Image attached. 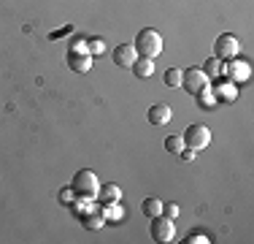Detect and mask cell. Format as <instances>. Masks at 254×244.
Returning a JSON list of instances; mask_svg holds the SVG:
<instances>
[{
    "label": "cell",
    "mask_w": 254,
    "mask_h": 244,
    "mask_svg": "<svg viewBox=\"0 0 254 244\" xmlns=\"http://www.w3.org/2000/svg\"><path fill=\"white\" fill-rule=\"evenodd\" d=\"M81 223L87 225V228H92V231H98L103 223H106V217H100V215H87V217H81Z\"/></svg>",
    "instance_id": "obj_20"
},
{
    "label": "cell",
    "mask_w": 254,
    "mask_h": 244,
    "mask_svg": "<svg viewBox=\"0 0 254 244\" xmlns=\"http://www.w3.org/2000/svg\"><path fill=\"white\" fill-rule=\"evenodd\" d=\"M119 198H122V187L119 185H103L98 195H95V201H100L103 206L106 204H119Z\"/></svg>",
    "instance_id": "obj_10"
},
{
    "label": "cell",
    "mask_w": 254,
    "mask_h": 244,
    "mask_svg": "<svg viewBox=\"0 0 254 244\" xmlns=\"http://www.w3.org/2000/svg\"><path fill=\"white\" fill-rule=\"evenodd\" d=\"M114 65H119V68H130L132 63H135V57H138V52H135V46L132 44H119L117 49H114Z\"/></svg>",
    "instance_id": "obj_8"
},
{
    "label": "cell",
    "mask_w": 254,
    "mask_h": 244,
    "mask_svg": "<svg viewBox=\"0 0 254 244\" xmlns=\"http://www.w3.org/2000/svg\"><path fill=\"white\" fill-rule=\"evenodd\" d=\"M181 76H184V71H179V68H168L165 71V76H162V79H165V87H181Z\"/></svg>",
    "instance_id": "obj_14"
},
{
    "label": "cell",
    "mask_w": 254,
    "mask_h": 244,
    "mask_svg": "<svg viewBox=\"0 0 254 244\" xmlns=\"http://www.w3.org/2000/svg\"><path fill=\"white\" fill-rule=\"evenodd\" d=\"M149 122L152 125H157V127H162V125H168L171 122V117H173V109L168 106V103H154L152 109H149Z\"/></svg>",
    "instance_id": "obj_9"
},
{
    "label": "cell",
    "mask_w": 254,
    "mask_h": 244,
    "mask_svg": "<svg viewBox=\"0 0 254 244\" xmlns=\"http://www.w3.org/2000/svg\"><path fill=\"white\" fill-rule=\"evenodd\" d=\"M241 54V41L235 38V35H219V38L214 41V57H219V60H235Z\"/></svg>",
    "instance_id": "obj_6"
},
{
    "label": "cell",
    "mask_w": 254,
    "mask_h": 244,
    "mask_svg": "<svg viewBox=\"0 0 254 244\" xmlns=\"http://www.w3.org/2000/svg\"><path fill=\"white\" fill-rule=\"evenodd\" d=\"M130 71L135 73L138 79H149L154 73V60H149V57H135V63L130 65Z\"/></svg>",
    "instance_id": "obj_12"
},
{
    "label": "cell",
    "mask_w": 254,
    "mask_h": 244,
    "mask_svg": "<svg viewBox=\"0 0 254 244\" xmlns=\"http://www.w3.org/2000/svg\"><path fill=\"white\" fill-rule=\"evenodd\" d=\"M181 87L187 90L190 95H197L208 87V76L203 73V68H187L184 76H181Z\"/></svg>",
    "instance_id": "obj_7"
},
{
    "label": "cell",
    "mask_w": 254,
    "mask_h": 244,
    "mask_svg": "<svg viewBox=\"0 0 254 244\" xmlns=\"http://www.w3.org/2000/svg\"><path fill=\"white\" fill-rule=\"evenodd\" d=\"M179 155H181V157H184V160H192V157H195V155H197V152H192V149H187V146H184V149H181V152H179Z\"/></svg>",
    "instance_id": "obj_24"
},
{
    "label": "cell",
    "mask_w": 254,
    "mask_h": 244,
    "mask_svg": "<svg viewBox=\"0 0 254 244\" xmlns=\"http://www.w3.org/2000/svg\"><path fill=\"white\" fill-rule=\"evenodd\" d=\"M103 215H106V220L119 223V220L125 217V212H122V206H119V204H106V206H103Z\"/></svg>",
    "instance_id": "obj_15"
},
{
    "label": "cell",
    "mask_w": 254,
    "mask_h": 244,
    "mask_svg": "<svg viewBox=\"0 0 254 244\" xmlns=\"http://www.w3.org/2000/svg\"><path fill=\"white\" fill-rule=\"evenodd\" d=\"M100 190V182H98V174L89 168H81L73 174V182H70V193L76 195L78 201H95V195Z\"/></svg>",
    "instance_id": "obj_1"
},
{
    "label": "cell",
    "mask_w": 254,
    "mask_h": 244,
    "mask_svg": "<svg viewBox=\"0 0 254 244\" xmlns=\"http://www.w3.org/2000/svg\"><path fill=\"white\" fill-rule=\"evenodd\" d=\"M65 63H68V68H70V71H76V73H87L89 68H92V54H89L87 41L76 38L73 44L68 46V54H65Z\"/></svg>",
    "instance_id": "obj_3"
},
{
    "label": "cell",
    "mask_w": 254,
    "mask_h": 244,
    "mask_svg": "<svg viewBox=\"0 0 254 244\" xmlns=\"http://www.w3.org/2000/svg\"><path fill=\"white\" fill-rule=\"evenodd\" d=\"M141 209H143L146 217H157V215H162V201L154 198V195H149V198L141 204Z\"/></svg>",
    "instance_id": "obj_13"
},
{
    "label": "cell",
    "mask_w": 254,
    "mask_h": 244,
    "mask_svg": "<svg viewBox=\"0 0 254 244\" xmlns=\"http://www.w3.org/2000/svg\"><path fill=\"white\" fill-rule=\"evenodd\" d=\"M149 234H152V239H154L157 244H168V242L176 239V225H173V220H171V217L157 215V217H152Z\"/></svg>",
    "instance_id": "obj_4"
},
{
    "label": "cell",
    "mask_w": 254,
    "mask_h": 244,
    "mask_svg": "<svg viewBox=\"0 0 254 244\" xmlns=\"http://www.w3.org/2000/svg\"><path fill=\"white\" fill-rule=\"evenodd\" d=\"M227 76L233 79V82H246V79L252 76L249 63H244V60H235L233 65H227Z\"/></svg>",
    "instance_id": "obj_11"
},
{
    "label": "cell",
    "mask_w": 254,
    "mask_h": 244,
    "mask_svg": "<svg viewBox=\"0 0 254 244\" xmlns=\"http://www.w3.org/2000/svg\"><path fill=\"white\" fill-rule=\"evenodd\" d=\"M165 149L171 152V155H179V152L184 149V138L181 136H168L165 138Z\"/></svg>",
    "instance_id": "obj_18"
},
{
    "label": "cell",
    "mask_w": 254,
    "mask_h": 244,
    "mask_svg": "<svg viewBox=\"0 0 254 244\" xmlns=\"http://www.w3.org/2000/svg\"><path fill=\"white\" fill-rule=\"evenodd\" d=\"M214 95H216V101H233L235 98V84H219V87L214 90Z\"/></svg>",
    "instance_id": "obj_17"
},
{
    "label": "cell",
    "mask_w": 254,
    "mask_h": 244,
    "mask_svg": "<svg viewBox=\"0 0 254 244\" xmlns=\"http://www.w3.org/2000/svg\"><path fill=\"white\" fill-rule=\"evenodd\" d=\"M70 195H73V193H70V187H68V190H63V193H60V201L65 204V201H70Z\"/></svg>",
    "instance_id": "obj_25"
},
{
    "label": "cell",
    "mask_w": 254,
    "mask_h": 244,
    "mask_svg": "<svg viewBox=\"0 0 254 244\" xmlns=\"http://www.w3.org/2000/svg\"><path fill=\"white\" fill-rule=\"evenodd\" d=\"M203 73H205V76H219V73H222V60L219 57H208V60H205V68H203Z\"/></svg>",
    "instance_id": "obj_16"
},
{
    "label": "cell",
    "mask_w": 254,
    "mask_h": 244,
    "mask_svg": "<svg viewBox=\"0 0 254 244\" xmlns=\"http://www.w3.org/2000/svg\"><path fill=\"white\" fill-rule=\"evenodd\" d=\"M87 46H89V54H100V52H106V41H103V38H92Z\"/></svg>",
    "instance_id": "obj_21"
},
{
    "label": "cell",
    "mask_w": 254,
    "mask_h": 244,
    "mask_svg": "<svg viewBox=\"0 0 254 244\" xmlns=\"http://www.w3.org/2000/svg\"><path fill=\"white\" fill-rule=\"evenodd\" d=\"M181 138H184V146H187V149L200 152V149H205V146L211 144V130H208L205 125H190Z\"/></svg>",
    "instance_id": "obj_5"
},
{
    "label": "cell",
    "mask_w": 254,
    "mask_h": 244,
    "mask_svg": "<svg viewBox=\"0 0 254 244\" xmlns=\"http://www.w3.org/2000/svg\"><path fill=\"white\" fill-rule=\"evenodd\" d=\"M197 98H200V103H203L205 109H211V106H216V103H219V101H216V95H214V90H211V87H205L203 93H197Z\"/></svg>",
    "instance_id": "obj_19"
},
{
    "label": "cell",
    "mask_w": 254,
    "mask_h": 244,
    "mask_svg": "<svg viewBox=\"0 0 254 244\" xmlns=\"http://www.w3.org/2000/svg\"><path fill=\"white\" fill-rule=\"evenodd\" d=\"M132 46H135V52H138V57H149V60H154L157 54L162 52V35L157 33V30L152 27H143L141 33L135 35V41H132Z\"/></svg>",
    "instance_id": "obj_2"
},
{
    "label": "cell",
    "mask_w": 254,
    "mask_h": 244,
    "mask_svg": "<svg viewBox=\"0 0 254 244\" xmlns=\"http://www.w3.org/2000/svg\"><path fill=\"white\" fill-rule=\"evenodd\" d=\"M187 242H190V244H208L211 239H208V236H205V234H190V239H187Z\"/></svg>",
    "instance_id": "obj_23"
},
{
    "label": "cell",
    "mask_w": 254,
    "mask_h": 244,
    "mask_svg": "<svg viewBox=\"0 0 254 244\" xmlns=\"http://www.w3.org/2000/svg\"><path fill=\"white\" fill-rule=\"evenodd\" d=\"M162 215L176 220V217H179V206H176V204H162Z\"/></svg>",
    "instance_id": "obj_22"
}]
</instances>
